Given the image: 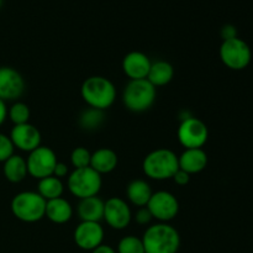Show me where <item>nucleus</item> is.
Masks as SVG:
<instances>
[{
	"label": "nucleus",
	"mask_w": 253,
	"mask_h": 253,
	"mask_svg": "<svg viewBox=\"0 0 253 253\" xmlns=\"http://www.w3.org/2000/svg\"><path fill=\"white\" fill-rule=\"evenodd\" d=\"M2 173H4V177L6 178V180H9L10 183H14V184L21 183L29 175L26 158L14 153L2 165Z\"/></svg>",
	"instance_id": "nucleus-20"
},
{
	"label": "nucleus",
	"mask_w": 253,
	"mask_h": 253,
	"mask_svg": "<svg viewBox=\"0 0 253 253\" xmlns=\"http://www.w3.org/2000/svg\"><path fill=\"white\" fill-rule=\"evenodd\" d=\"M103 220L114 230H125L132 221V211L127 203L119 197L109 198L104 203Z\"/></svg>",
	"instance_id": "nucleus-11"
},
{
	"label": "nucleus",
	"mask_w": 253,
	"mask_h": 253,
	"mask_svg": "<svg viewBox=\"0 0 253 253\" xmlns=\"http://www.w3.org/2000/svg\"><path fill=\"white\" fill-rule=\"evenodd\" d=\"M57 162L58 161L54 151L47 146L41 145L29 153V157L26 158L27 172L32 178L40 180L42 178L53 175Z\"/></svg>",
	"instance_id": "nucleus-9"
},
{
	"label": "nucleus",
	"mask_w": 253,
	"mask_h": 253,
	"mask_svg": "<svg viewBox=\"0 0 253 253\" xmlns=\"http://www.w3.org/2000/svg\"><path fill=\"white\" fill-rule=\"evenodd\" d=\"M146 207L152 214L153 219L158 220V222L172 221L179 212V202L172 193L167 190L152 193V197L150 198Z\"/></svg>",
	"instance_id": "nucleus-10"
},
{
	"label": "nucleus",
	"mask_w": 253,
	"mask_h": 253,
	"mask_svg": "<svg viewBox=\"0 0 253 253\" xmlns=\"http://www.w3.org/2000/svg\"><path fill=\"white\" fill-rule=\"evenodd\" d=\"M157 96V88L146 79L130 81L123 93V103L132 113H145L152 108Z\"/></svg>",
	"instance_id": "nucleus-5"
},
{
	"label": "nucleus",
	"mask_w": 253,
	"mask_h": 253,
	"mask_svg": "<svg viewBox=\"0 0 253 253\" xmlns=\"http://www.w3.org/2000/svg\"><path fill=\"white\" fill-rule=\"evenodd\" d=\"M104 203L98 195L79 200L77 212L81 221L100 222L104 216Z\"/></svg>",
	"instance_id": "nucleus-19"
},
{
	"label": "nucleus",
	"mask_w": 253,
	"mask_h": 253,
	"mask_svg": "<svg viewBox=\"0 0 253 253\" xmlns=\"http://www.w3.org/2000/svg\"><path fill=\"white\" fill-rule=\"evenodd\" d=\"M103 187V178L91 167L73 169L67 177V188L73 197L81 199L95 197Z\"/></svg>",
	"instance_id": "nucleus-6"
},
{
	"label": "nucleus",
	"mask_w": 253,
	"mask_h": 253,
	"mask_svg": "<svg viewBox=\"0 0 253 253\" xmlns=\"http://www.w3.org/2000/svg\"><path fill=\"white\" fill-rule=\"evenodd\" d=\"M14 151L15 147L9 136L0 132V162L4 163L7 158L11 157L14 155Z\"/></svg>",
	"instance_id": "nucleus-28"
},
{
	"label": "nucleus",
	"mask_w": 253,
	"mask_h": 253,
	"mask_svg": "<svg viewBox=\"0 0 253 253\" xmlns=\"http://www.w3.org/2000/svg\"><path fill=\"white\" fill-rule=\"evenodd\" d=\"M104 120H105V115L104 111L96 110V109L88 108L79 115L78 123L83 130L85 131H95L103 125Z\"/></svg>",
	"instance_id": "nucleus-24"
},
{
	"label": "nucleus",
	"mask_w": 253,
	"mask_h": 253,
	"mask_svg": "<svg viewBox=\"0 0 253 253\" xmlns=\"http://www.w3.org/2000/svg\"><path fill=\"white\" fill-rule=\"evenodd\" d=\"M179 169L188 174H198L208 166V155L203 148H185L182 155L178 156Z\"/></svg>",
	"instance_id": "nucleus-16"
},
{
	"label": "nucleus",
	"mask_w": 253,
	"mask_h": 253,
	"mask_svg": "<svg viewBox=\"0 0 253 253\" xmlns=\"http://www.w3.org/2000/svg\"><path fill=\"white\" fill-rule=\"evenodd\" d=\"M64 185L62 183V179L54 177V175H49V177L42 178L39 180V185H37V193L43 198L46 202L52 199H57L63 195Z\"/></svg>",
	"instance_id": "nucleus-23"
},
{
	"label": "nucleus",
	"mask_w": 253,
	"mask_h": 253,
	"mask_svg": "<svg viewBox=\"0 0 253 253\" xmlns=\"http://www.w3.org/2000/svg\"><path fill=\"white\" fill-rule=\"evenodd\" d=\"M31 111L27 104L24 101H14L10 108H7V118L14 125H22L30 121Z\"/></svg>",
	"instance_id": "nucleus-25"
},
{
	"label": "nucleus",
	"mask_w": 253,
	"mask_h": 253,
	"mask_svg": "<svg viewBox=\"0 0 253 253\" xmlns=\"http://www.w3.org/2000/svg\"><path fill=\"white\" fill-rule=\"evenodd\" d=\"M132 217H135V221L137 222L138 225H141V226L150 225V222L153 220L152 214H151L150 210L147 209V207L138 208L137 211L135 212V216H132Z\"/></svg>",
	"instance_id": "nucleus-29"
},
{
	"label": "nucleus",
	"mask_w": 253,
	"mask_h": 253,
	"mask_svg": "<svg viewBox=\"0 0 253 253\" xmlns=\"http://www.w3.org/2000/svg\"><path fill=\"white\" fill-rule=\"evenodd\" d=\"M2 1H4V0H0V7L2 6Z\"/></svg>",
	"instance_id": "nucleus-35"
},
{
	"label": "nucleus",
	"mask_w": 253,
	"mask_h": 253,
	"mask_svg": "<svg viewBox=\"0 0 253 253\" xmlns=\"http://www.w3.org/2000/svg\"><path fill=\"white\" fill-rule=\"evenodd\" d=\"M152 188L146 180L133 179L126 187V197L128 202L137 208L146 207L152 197Z\"/></svg>",
	"instance_id": "nucleus-21"
},
{
	"label": "nucleus",
	"mask_w": 253,
	"mask_h": 253,
	"mask_svg": "<svg viewBox=\"0 0 253 253\" xmlns=\"http://www.w3.org/2000/svg\"><path fill=\"white\" fill-rule=\"evenodd\" d=\"M173 77H174V68L169 62L156 61L151 64L147 81L157 88V86H165L169 84Z\"/></svg>",
	"instance_id": "nucleus-22"
},
{
	"label": "nucleus",
	"mask_w": 253,
	"mask_h": 253,
	"mask_svg": "<svg viewBox=\"0 0 253 253\" xmlns=\"http://www.w3.org/2000/svg\"><path fill=\"white\" fill-rule=\"evenodd\" d=\"M220 35H221L222 41H226V40L235 39L237 36V29L231 24H226L221 27V31H220Z\"/></svg>",
	"instance_id": "nucleus-30"
},
{
	"label": "nucleus",
	"mask_w": 253,
	"mask_h": 253,
	"mask_svg": "<svg viewBox=\"0 0 253 253\" xmlns=\"http://www.w3.org/2000/svg\"><path fill=\"white\" fill-rule=\"evenodd\" d=\"M119 163V157L116 152L111 148H99L91 153L90 167L100 175L109 174L116 169Z\"/></svg>",
	"instance_id": "nucleus-18"
},
{
	"label": "nucleus",
	"mask_w": 253,
	"mask_h": 253,
	"mask_svg": "<svg viewBox=\"0 0 253 253\" xmlns=\"http://www.w3.org/2000/svg\"><path fill=\"white\" fill-rule=\"evenodd\" d=\"M91 253H116V250L114 249V247L109 246V245L101 244L100 246H98L95 250H93Z\"/></svg>",
	"instance_id": "nucleus-34"
},
{
	"label": "nucleus",
	"mask_w": 253,
	"mask_h": 253,
	"mask_svg": "<svg viewBox=\"0 0 253 253\" xmlns=\"http://www.w3.org/2000/svg\"><path fill=\"white\" fill-rule=\"evenodd\" d=\"M116 253H146L142 239L133 236V235L124 236L119 241Z\"/></svg>",
	"instance_id": "nucleus-26"
},
{
	"label": "nucleus",
	"mask_w": 253,
	"mask_h": 253,
	"mask_svg": "<svg viewBox=\"0 0 253 253\" xmlns=\"http://www.w3.org/2000/svg\"><path fill=\"white\" fill-rule=\"evenodd\" d=\"M46 203V200L37 192L25 190L17 193L12 198L10 209L17 220L27 224H34L44 217Z\"/></svg>",
	"instance_id": "nucleus-4"
},
{
	"label": "nucleus",
	"mask_w": 253,
	"mask_h": 253,
	"mask_svg": "<svg viewBox=\"0 0 253 253\" xmlns=\"http://www.w3.org/2000/svg\"><path fill=\"white\" fill-rule=\"evenodd\" d=\"M172 179L174 180V183L177 185H179V187H184V185H187L188 183L190 182V175L188 174L187 172H184V170L178 169L177 172H175V174L173 175Z\"/></svg>",
	"instance_id": "nucleus-31"
},
{
	"label": "nucleus",
	"mask_w": 253,
	"mask_h": 253,
	"mask_svg": "<svg viewBox=\"0 0 253 253\" xmlns=\"http://www.w3.org/2000/svg\"><path fill=\"white\" fill-rule=\"evenodd\" d=\"M72 216H73V207L63 197L48 200L46 203L44 217H47L53 224H66V222H68L72 219Z\"/></svg>",
	"instance_id": "nucleus-17"
},
{
	"label": "nucleus",
	"mask_w": 253,
	"mask_h": 253,
	"mask_svg": "<svg viewBox=\"0 0 253 253\" xmlns=\"http://www.w3.org/2000/svg\"><path fill=\"white\" fill-rule=\"evenodd\" d=\"M150 57L140 51L128 52L123 59V71L130 81L146 79L151 68Z\"/></svg>",
	"instance_id": "nucleus-15"
},
{
	"label": "nucleus",
	"mask_w": 253,
	"mask_h": 253,
	"mask_svg": "<svg viewBox=\"0 0 253 253\" xmlns=\"http://www.w3.org/2000/svg\"><path fill=\"white\" fill-rule=\"evenodd\" d=\"M104 227L100 222L81 221L73 232V240L77 247L84 251H93L104 241Z\"/></svg>",
	"instance_id": "nucleus-12"
},
{
	"label": "nucleus",
	"mask_w": 253,
	"mask_h": 253,
	"mask_svg": "<svg viewBox=\"0 0 253 253\" xmlns=\"http://www.w3.org/2000/svg\"><path fill=\"white\" fill-rule=\"evenodd\" d=\"M7 119V106L4 100L0 99V126L6 121Z\"/></svg>",
	"instance_id": "nucleus-33"
},
{
	"label": "nucleus",
	"mask_w": 253,
	"mask_h": 253,
	"mask_svg": "<svg viewBox=\"0 0 253 253\" xmlns=\"http://www.w3.org/2000/svg\"><path fill=\"white\" fill-rule=\"evenodd\" d=\"M12 145L15 148L22 152H32L37 147L41 146L42 136L39 128L32 124H22V125H14L9 135Z\"/></svg>",
	"instance_id": "nucleus-14"
},
{
	"label": "nucleus",
	"mask_w": 253,
	"mask_h": 253,
	"mask_svg": "<svg viewBox=\"0 0 253 253\" xmlns=\"http://www.w3.org/2000/svg\"><path fill=\"white\" fill-rule=\"evenodd\" d=\"M142 169L150 179H172L179 169L178 156L169 148H157L146 156L142 162Z\"/></svg>",
	"instance_id": "nucleus-3"
},
{
	"label": "nucleus",
	"mask_w": 253,
	"mask_h": 253,
	"mask_svg": "<svg viewBox=\"0 0 253 253\" xmlns=\"http://www.w3.org/2000/svg\"><path fill=\"white\" fill-rule=\"evenodd\" d=\"M25 91V79L19 71L12 67H0V99L17 101Z\"/></svg>",
	"instance_id": "nucleus-13"
},
{
	"label": "nucleus",
	"mask_w": 253,
	"mask_h": 253,
	"mask_svg": "<svg viewBox=\"0 0 253 253\" xmlns=\"http://www.w3.org/2000/svg\"><path fill=\"white\" fill-rule=\"evenodd\" d=\"M219 54L222 63L231 71L247 68L252 59V51L249 43L240 37L222 41Z\"/></svg>",
	"instance_id": "nucleus-7"
},
{
	"label": "nucleus",
	"mask_w": 253,
	"mask_h": 253,
	"mask_svg": "<svg viewBox=\"0 0 253 253\" xmlns=\"http://www.w3.org/2000/svg\"><path fill=\"white\" fill-rule=\"evenodd\" d=\"M68 174H69L68 166L63 162H57L56 167H54V170H53L54 177L62 179V178H64V177H68Z\"/></svg>",
	"instance_id": "nucleus-32"
},
{
	"label": "nucleus",
	"mask_w": 253,
	"mask_h": 253,
	"mask_svg": "<svg viewBox=\"0 0 253 253\" xmlns=\"http://www.w3.org/2000/svg\"><path fill=\"white\" fill-rule=\"evenodd\" d=\"M81 95L89 108L105 111L115 103L118 91L109 78L103 76H91L82 84Z\"/></svg>",
	"instance_id": "nucleus-1"
},
{
	"label": "nucleus",
	"mask_w": 253,
	"mask_h": 253,
	"mask_svg": "<svg viewBox=\"0 0 253 253\" xmlns=\"http://www.w3.org/2000/svg\"><path fill=\"white\" fill-rule=\"evenodd\" d=\"M91 153L85 147H76L71 153V163L74 169L90 167Z\"/></svg>",
	"instance_id": "nucleus-27"
},
{
	"label": "nucleus",
	"mask_w": 253,
	"mask_h": 253,
	"mask_svg": "<svg viewBox=\"0 0 253 253\" xmlns=\"http://www.w3.org/2000/svg\"><path fill=\"white\" fill-rule=\"evenodd\" d=\"M177 137L184 148H203L209 138V128L200 119L187 116L182 119L177 131Z\"/></svg>",
	"instance_id": "nucleus-8"
},
{
	"label": "nucleus",
	"mask_w": 253,
	"mask_h": 253,
	"mask_svg": "<svg viewBox=\"0 0 253 253\" xmlns=\"http://www.w3.org/2000/svg\"><path fill=\"white\" fill-rule=\"evenodd\" d=\"M141 239L146 253H178L179 251L180 235L168 222L150 225Z\"/></svg>",
	"instance_id": "nucleus-2"
}]
</instances>
